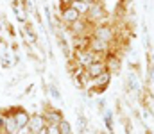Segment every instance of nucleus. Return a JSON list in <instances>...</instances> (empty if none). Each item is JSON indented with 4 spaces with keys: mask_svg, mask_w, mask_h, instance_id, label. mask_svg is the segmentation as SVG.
<instances>
[{
    "mask_svg": "<svg viewBox=\"0 0 154 134\" xmlns=\"http://www.w3.org/2000/svg\"><path fill=\"white\" fill-rule=\"evenodd\" d=\"M100 134H109V133H106V131H102V133H100Z\"/></svg>",
    "mask_w": 154,
    "mask_h": 134,
    "instance_id": "30",
    "label": "nucleus"
},
{
    "mask_svg": "<svg viewBox=\"0 0 154 134\" xmlns=\"http://www.w3.org/2000/svg\"><path fill=\"white\" fill-rule=\"evenodd\" d=\"M13 11H14V14H16V20L20 22V23H25L27 22V14H25V11L20 7L18 9V5L16 4H13Z\"/></svg>",
    "mask_w": 154,
    "mask_h": 134,
    "instance_id": "17",
    "label": "nucleus"
},
{
    "mask_svg": "<svg viewBox=\"0 0 154 134\" xmlns=\"http://www.w3.org/2000/svg\"><path fill=\"white\" fill-rule=\"evenodd\" d=\"M93 38H97V40H102V41L109 43V41L113 40V29H111L109 25H99V27L93 31Z\"/></svg>",
    "mask_w": 154,
    "mask_h": 134,
    "instance_id": "8",
    "label": "nucleus"
},
{
    "mask_svg": "<svg viewBox=\"0 0 154 134\" xmlns=\"http://www.w3.org/2000/svg\"><path fill=\"white\" fill-rule=\"evenodd\" d=\"M74 9H75L77 13L81 14V16H84V14H88V11H90V5L88 4H82V2H77V0H74L72 4H70Z\"/></svg>",
    "mask_w": 154,
    "mask_h": 134,
    "instance_id": "15",
    "label": "nucleus"
},
{
    "mask_svg": "<svg viewBox=\"0 0 154 134\" xmlns=\"http://www.w3.org/2000/svg\"><path fill=\"white\" fill-rule=\"evenodd\" d=\"M48 91H50V95H52L57 102L61 100V93H59V89H57V86H56V84H50V86H48Z\"/></svg>",
    "mask_w": 154,
    "mask_h": 134,
    "instance_id": "21",
    "label": "nucleus"
},
{
    "mask_svg": "<svg viewBox=\"0 0 154 134\" xmlns=\"http://www.w3.org/2000/svg\"><path fill=\"white\" fill-rule=\"evenodd\" d=\"M68 27H70V31H72L75 36H79V34H82L84 31H88V22H84V20L81 18L79 22L72 23V25H68Z\"/></svg>",
    "mask_w": 154,
    "mask_h": 134,
    "instance_id": "14",
    "label": "nucleus"
},
{
    "mask_svg": "<svg viewBox=\"0 0 154 134\" xmlns=\"http://www.w3.org/2000/svg\"><path fill=\"white\" fill-rule=\"evenodd\" d=\"M149 81L154 84V64H151V66H149Z\"/></svg>",
    "mask_w": 154,
    "mask_h": 134,
    "instance_id": "23",
    "label": "nucleus"
},
{
    "mask_svg": "<svg viewBox=\"0 0 154 134\" xmlns=\"http://www.w3.org/2000/svg\"><path fill=\"white\" fill-rule=\"evenodd\" d=\"M72 2H74V0H61V5H63V4H68V5H70Z\"/></svg>",
    "mask_w": 154,
    "mask_h": 134,
    "instance_id": "25",
    "label": "nucleus"
},
{
    "mask_svg": "<svg viewBox=\"0 0 154 134\" xmlns=\"http://www.w3.org/2000/svg\"><path fill=\"white\" fill-rule=\"evenodd\" d=\"M57 127H59V134H74L72 125L68 124V120H61V122L57 124Z\"/></svg>",
    "mask_w": 154,
    "mask_h": 134,
    "instance_id": "18",
    "label": "nucleus"
},
{
    "mask_svg": "<svg viewBox=\"0 0 154 134\" xmlns=\"http://www.w3.org/2000/svg\"><path fill=\"white\" fill-rule=\"evenodd\" d=\"M47 134H59L57 125H47Z\"/></svg>",
    "mask_w": 154,
    "mask_h": 134,
    "instance_id": "22",
    "label": "nucleus"
},
{
    "mask_svg": "<svg viewBox=\"0 0 154 134\" xmlns=\"http://www.w3.org/2000/svg\"><path fill=\"white\" fill-rule=\"evenodd\" d=\"M95 61H99V55H97V54H93L90 48H88V50H84V52H79V59H77V63H79L82 68L90 66V64H91V63H95Z\"/></svg>",
    "mask_w": 154,
    "mask_h": 134,
    "instance_id": "9",
    "label": "nucleus"
},
{
    "mask_svg": "<svg viewBox=\"0 0 154 134\" xmlns=\"http://www.w3.org/2000/svg\"><path fill=\"white\" fill-rule=\"evenodd\" d=\"M151 91H152V95H154V84H152V86H151Z\"/></svg>",
    "mask_w": 154,
    "mask_h": 134,
    "instance_id": "29",
    "label": "nucleus"
},
{
    "mask_svg": "<svg viewBox=\"0 0 154 134\" xmlns=\"http://www.w3.org/2000/svg\"><path fill=\"white\" fill-rule=\"evenodd\" d=\"M45 109H47V113H45L43 116H45V120H47V125H57L61 120H65V118H63V113H61L59 109H56V107H52V106H45Z\"/></svg>",
    "mask_w": 154,
    "mask_h": 134,
    "instance_id": "5",
    "label": "nucleus"
},
{
    "mask_svg": "<svg viewBox=\"0 0 154 134\" xmlns=\"http://www.w3.org/2000/svg\"><path fill=\"white\" fill-rule=\"evenodd\" d=\"M11 115H13V118H14V122H16L18 131H22V129H27V127H29L31 115H29L23 107H14V109L11 111Z\"/></svg>",
    "mask_w": 154,
    "mask_h": 134,
    "instance_id": "2",
    "label": "nucleus"
},
{
    "mask_svg": "<svg viewBox=\"0 0 154 134\" xmlns=\"http://www.w3.org/2000/svg\"><path fill=\"white\" fill-rule=\"evenodd\" d=\"M127 88L131 91H140L142 89V84H140V79L134 72H129L127 73Z\"/></svg>",
    "mask_w": 154,
    "mask_h": 134,
    "instance_id": "11",
    "label": "nucleus"
},
{
    "mask_svg": "<svg viewBox=\"0 0 154 134\" xmlns=\"http://www.w3.org/2000/svg\"><path fill=\"white\" fill-rule=\"evenodd\" d=\"M61 18H63V22H65V23L72 25V23L79 22L82 16L77 13V11L74 9V7H72V5H66V7H61Z\"/></svg>",
    "mask_w": 154,
    "mask_h": 134,
    "instance_id": "7",
    "label": "nucleus"
},
{
    "mask_svg": "<svg viewBox=\"0 0 154 134\" xmlns=\"http://www.w3.org/2000/svg\"><path fill=\"white\" fill-rule=\"evenodd\" d=\"M77 125H79V134L90 129V127H88V120H86L82 115H79V116H77Z\"/></svg>",
    "mask_w": 154,
    "mask_h": 134,
    "instance_id": "20",
    "label": "nucleus"
},
{
    "mask_svg": "<svg viewBox=\"0 0 154 134\" xmlns=\"http://www.w3.org/2000/svg\"><path fill=\"white\" fill-rule=\"evenodd\" d=\"M0 43H2V36H0Z\"/></svg>",
    "mask_w": 154,
    "mask_h": 134,
    "instance_id": "31",
    "label": "nucleus"
},
{
    "mask_svg": "<svg viewBox=\"0 0 154 134\" xmlns=\"http://www.w3.org/2000/svg\"><path fill=\"white\" fill-rule=\"evenodd\" d=\"M143 120H145V125L149 127V131H154V115L149 109L143 111Z\"/></svg>",
    "mask_w": 154,
    "mask_h": 134,
    "instance_id": "19",
    "label": "nucleus"
},
{
    "mask_svg": "<svg viewBox=\"0 0 154 134\" xmlns=\"http://www.w3.org/2000/svg\"><path fill=\"white\" fill-rule=\"evenodd\" d=\"M38 134H47V127H45V129H43V131H39Z\"/></svg>",
    "mask_w": 154,
    "mask_h": 134,
    "instance_id": "26",
    "label": "nucleus"
},
{
    "mask_svg": "<svg viewBox=\"0 0 154 134\" xmlns=\"http://www.w3.org/2000/svg\"><path fill=\"white\" fill-rule=\"evenodd\" d=\"M47 127V120L43 115H32L31 116V122H29V133L31 134H38L39 131H43Z\"/></svg>",
    "mask_w": 154,
    "mask_h": 134,
    "instance_id": "6",
    "label": "nucleus"
},
{
    "mask_svg": "<svg viewBox=\"0 0 154 134\" xmlns=\"http://www.w3.org/2000/svg\"><path fill=\"white\" fill-rule=\"evenodd\" d=\"M109 81H111V73H109V72H106V73L99 75L97 79H93V81H91V91H90V95L104 91V88H108Z\"/></svg>",
    "mask_w": 154,
    "mask_h": 134,
    "instance_id": "4",
    "label": "nucleus"
},
{
    "mask_svg": "<svg viewBox=\"0 0 154 134\" xmlns=\"http://www.w3.org/2000/svg\"><path fill=\"white\" fill-rule=\"evenodd\" d=\"M106 66H108V72L113 75V73H118L120 72V59L116 55H109L106 59Z\"/></svg>",
    "mask_w": 154,
    "mask_h": 134,
    "instance_id": "12",
    "label": "nucleus"
},
{
    "mask_svg": "<svg viewBox=\"0 0 154 134\" xmlns=\"http://www.w3.org/2000/svg\"><path fill=\"white\" fill-rule=\"evenodd\" d=\"M77 2H82V4H88V5H93L95 2H99V0H77Z\"/></svg>",
    "mask_w": 154,
    "mask_h": 134,
    "instance_id": "24",
    "label": "nucleus"
},
{
    "mask_svg": "<svg viewBox=\"0 0 154 134\" xmlns=\"http://www.w3.org/2000/svg\"><path fill=\"white\" fill-rule=\"evenodd\" d=\"M100 20H106V9L102 5V2H95L93 5H90V11H88V22H100Z\"/></svg>",
    "mask_w": 154,
    "mask_h": 134,
    "instance_id": "3",
    "label": "nucleus"
},
{
    "mask_svg": "<svg viewBox=\"0 0 154 134\" xmlns=\"http://www.w3.org/2000/svg\"><path fill=\"white\" fill-rule=\"evenodd\" d=\"M81 134H93V133H91V131L88 129V131H84V133H81Z\"/></svg>",
    "mask_w": 154,
    "mask_h": 134,
    "instance_id": "27",
    "label": "nucleus"
},
{
    "mask_svg": "<svg viewBox=\"0 0 154 134\" xmlns=\"http://www.w3.org/2000/svg\"><path fill=\"white\" fill-rule=\"evenodd\" d=\"M104 124H106V127H108V133L113 134V113H111L109 109L104 111Z\"/></svg>",
    "mask_w": 154,
    "mask_h": 134,
    "instance_id": "16",
    "label": "nucleus"
},
{
    "mask_svg": "<svg viewBox=\"0 0 154 134\" xmlns=\"http://www.w3.org/2000/svg\"><path fill=\"white\" fill-rule=\"evenodd\" d=\"M22 134H31V133H29V129H25V131H23Z\"/></svg>",
    "mask_w": 154,
    "mask_h": 134,
    "instance_id": "28",
    "label": "nucleus"
},
{
    "mask_svg": "<svg viewBox=\"0 0 154 134\" xmlns=\"http://www.w3.org/2000/svg\"><path fill=\"white\" fill-rule=\"evenodd\" d=\"M4 131H5V134H14L16 131H18V127H16V122H14L13 115L4 116Z\"/></svg>",
    "mask_w": 154,
    "mask_h": 134,
    "instance_id": "13",
    "label": "nucleus"
},
{
    "mask_svg": "<svg viewBox=\"0 0 154 134\" xmlns=\"http://www.w3.org/2000/svg\"><path fill=\"white\" fill-rule=\"evenodd\" d=\"M108 72V66H106V61H95V63H91L90 66H86L84 68V75H86V79L88 81H93V79H97L99 75H102V73H106Z\"/></svg>",
    "mask_w": 154,
    "mask_h": 134,
    "instance_id": "1",
    "label": "nucleus"
},
{
    "mask_svg": "<svg viewBox=\"0 0 154 134\" xmlns=\"http://www.w3.org/2000/svg\"><path fill=\"white\" fill-rule=\"evenodd\" d=\"M108 45L109 43H106V41H102V40H97V38H91L90 40V50L93 52V54H104V52H108Z\"/></svg>",
    "mask_w": 154,
    "mask_h": 134,
    "instance_id": "10",
    "label": "nucleus"
}]
</instances>
